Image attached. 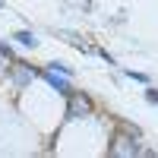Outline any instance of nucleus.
I'll return each mask as SVG.
<instances>
[{"label": "nucleus", "mask_w": 158, "mask_h": 158, "mask_svg": "<svg viewBox=\"0 0 158 158\" xmlns=\"http://www.w3.org/2000/svg\"><path fill=\"white\" fill-rule=\"evenodd\" d=\"M41 76H44V82H48L51 89H57V92H63V95H70V76H63V73L51 70V67H48Z\"/></svg>", "instance_id": "nucleus-1"}, {"label": "nucleus", "mask_w": 158, "mask_h": 158, "mask_svg": "<svg viewBox=\"0 0 158 158\" xmlns=\"http://www.w3.org/2000/svg\"><path fill=\"white\" fill-rule=\"evenodd\" d=\"M32 79H35V70H32V67H25V63H16V67H13V82H16L19 89L29 85Z\"/></svg>", "instance_id": "nucleus-2"}, {"label": "nucleus", "mask_w": 158, "mask_h": 158, "mask_svg": "<svg viewBox=\"0 0 158 158\" xmlns=\"http://www.w3.org/2000/svg\"><path fill=\"white\" fill-rule=\"evenodd\" d=\"M89 111H92V104H89L85 95H70V114H73V117H82V114H89Z\"/></svg>", "instance_id": "nucleus-3"}, {"label": "nucleus", "mask_w": 158, "mask_h": 158, "mask_svg": "<svg viewBox=\"0 0 158 158\" xmlns=\"http://www.w3.org/2000/svg\"><path fill=\"white\" fill-rule=\"evenodd\" d=\"M136 152H139V146L133 139H117L114 142V155H136Z\"/></svg>", "instance_id": "nucleus-4"}, {"label": "nucleus", "mask_w": 158, "mask_h": 158, "mask_svg": "<svg viewBox=\"0 0 158 158\" xmlns=\"http://www.w3.org/2000/svg\"><path fill=\"white\" fill-rule=\"evenodd\" d=\"M13 38H16V41H19L22 48H35V44H38V38H35L32 32H16Z\"/></svg>", "instance_id": "nucleus-5"}, {"label": "nucleus", "mask_w": 158, "mask_h": 158, "mask_svg": "<svg viewBox=\"0 0 158 158\" xmlns=\"http://www.w3.org/2000/svg\"><path fill=\"white\" fill-rule=\"evenodd\" d=\"M127 76H130V79H136V82H142V85H149V76H146V73H136V70H127Z\"/></svg>", "instance_id": "nucleus-6"}, {"label": "nucleus", "mask_w": 158, "mask_h": 158, "mask_svg": "<svg viewBox=\"0 0 158 158\" xmlns=\"http://www.w3.org/2000/svg\"><path fill=\"white\" fill-rule=\"evenodd\" d=\"M146 101L149 104H158V89H146Z\"/></svg>", "instance_id": "nucleus-7"}, {"label": "nucleus", "mask_w": 158, "mask_h": 158, "mask_svg": "<svg viewBox=\"0 0 158 158\" xmlns=\"http://www.w3.org/2000/svg\"><path fill=\"white\" fill-rule=\"evenodd\" d=\"M51 70H57V73H63V76H73V70L63 67V63H51Z\"/></svg>", "instance_id": "nucleus-8"}, {"label": "nucleus", "mask_w": 158, "mask_h": 158, "mask_svg": "<svg viewBox=\"0 0 158 158\" xmlns=\"http://www.w3.org/2000/svg\"><path fill=\"white\" fill-rule=\"evenodd\" d=\"M0 57H13V51H10V44H3V41H0Z\"/></svg>", "instance_id": "nucleus-9"}, {"label": "nucleus", "mask_w": 158, "mask_h": 158, "mask_svg": "<svg viewBox=\"0 0 158 158\" xmlns=\"http://www.w3.org/2000/svg\"><path fill=\"white\" fill-rule=\"evenodd\" d=\"M0 6H3V0H0Z\"/></svg>", "instance_id": "nucleus-10"}]
</instances>
